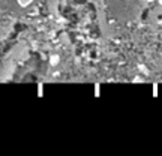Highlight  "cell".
Instances as JSON below:
<instances>
[{"mask_svg": "<svg viewBox=\"0 0 162 156\" xmlns=\"http://www.w3.org/2000/svg\"><path fill=\"white\" fill-rule=\"evenodd\" d=\"M59 62H60V57L57 54H53V56L50 57V65H53V66H57Z\"/></svg>", "mask_w": 162, "mask_h": 156, "instance_id": "obj_1", "label": "cell"}, {"mask_svg": "<svg viewBox=\"0 0 162 156\" xmlns=\"http://www.w3.org/2000/svg\"><path fill=\"white\" fill-rule=\"evenodd\" d=\"M32 2H33V0H17V3H18L20 6H23V8L29 6V5H32Z\"/></svg>", "mask_w": 162, "mask_h": 156, "instance_id": "obj_2", "label": "cell"}, {"mask_svg": "<svg viewBox=\"0 0 162 156\" xmlns=\"http://www.w3.org/2000/svg\"><path fill=\"white\" fill-rule=\"evenodd\" d=\"M159 3H161V5H162V0H159Z\"/></svg>", "mask_w": 162, "mask_h": 156, "instance_id": "obj_3", "label": "cell"}]
</instances>
